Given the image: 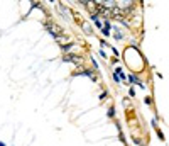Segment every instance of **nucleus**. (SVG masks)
<instances>
[{"label":"nucleus","mask_w":169,"mask_h":146,"mask_svg":"<svg viewBox=\"0 0 169 146\" xmlns=\"http://www.w3.org/2000/svg\"><path fill=\"white\" fill-rule=\"evenodd\" d=\"M120 80H123V71L122 68H117L115 70V82H120Z\"/></svg>","instance_id":"obj_1"},{"label":"nucleus","mask_w":169,"mask_h":146,"mask_svg":"<svg viewBox=\"0 0 169 146\" xmlns=\"http://www.w3.org/2000/svg\"><path fill=\"white\" fill-rule=\"evenodd\" d=\"M66 59H68V61H73V63H78V65L81 63V59L76 58V56H66Z\"/></svg>","instance_id":"obj_2"},{"label":"nucleus","mask_w":169,"mask_h":146,"mask_svg":"<svg viewBox=\"0 0 169 146\" xmlns=\"http://www.w3.org/2000/svg\"><path fill=\"white\" fill-rule=\"evenodd\" d=\"M0 146H5V144H4V143H0Z\"/></svg>","instance_id":"obj_3"}]
</instances>
